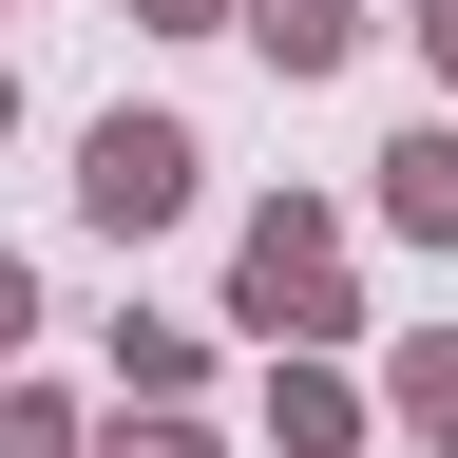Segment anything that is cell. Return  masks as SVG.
Here are the masks:
<instances>
[{
  "label": "cell",
  "mask_w": 458,
  "mask_h": 458,
  "mask_svg": "<svg viewBox=\"0 0 458 458\" xmlns=\"http://www.w3.org/2000/svg\"><path fill=\"white\" fill-rule=\"evenodd\" d=\"M77 191H96V229H153V210H191V134H172V114H114V134L77 153Z\"/></svg>",
  "instance_id": "obj_1"
},
{
  "label": "cell",
  "mask_w": 458,
  "mask_h": 458,
  "mask_svg": "<svg viewBox=\"0 0 458 458\" xmlns=\"http://www.w3.org/2000/svg\"><path fill=\"white\" fill-rule=\"evenodd\" d=\"M249 325H344V249H325L306 210H267V229H249Z\"/></svg>",
  "instance_id": "obj_2"
},
{
  "label": "cell",
  "mask_w": 458,
  "mask_h": 458,
  "mask_svg": "<svg viewBox=\"0 0 458 458\" xmlns=\"http://www.w3.org/2000/svg\"><path fill=\"white\" fill-rule=\"evenodd\" d=\"M382 210L420 229V249H458V134H401L382 153Z\"/></svg>",
  "instance_id": "obj_3"
},
{
  "label": "cell",
  "mask_w": 458,
  "mask_h": 458,
  "mask_svg": "<svg viewBox=\"0 0 458 458\" xmlns=\"http://www.w3.org/2000/svg\"><path fill=\"white\" fill-rule=\"evenodd\" d=\"M249 38L286 57V77H325V57H344V38H363V0H267V20H249Z\"/></svg>",
  "instance_id": "obj_4"
},
{
  "label": "cell",
  "mask_w": 458,
  "mask_h": 458,
  "mask_svg": "<svg viewBox=\"0 0 458 458\" xmlns=\"http://www.w3.org/2000/svg\"><path fill=\"white\" fill-rule=\"evenodd\" d=\"M401 420H420V439H458V344H420V363H401Z\"/></svg>",
  "instance_id": "obj_5"
},
{
  "label": "cell",
  "mask_w": 458,
  "mask_h": 458,
  "mask_svg": "<svg viewBox=\"0 0 458 458\" xmlns=\"http://www.w3.org/2000/svg\"><path fill=\"white\" fill-rule=\"evenodd\" d=\"M0 458H77V439H57V401H0Z\"/></svg>",
  "instance_id": "obj_6"
},
{
  "label": "cell",
  "mask_w": 458,
  "mask_h": 458,
  "mask_svg": "<svg viewBox=\"0 0 458 458\" xmlns=\"http://www.w3.org/2000/svg\"><path fill=\"white\" fill-rule=\"evenodd\" d=\"M20 325H38V286H20V249H0V363H20Z\"/></svg>",
  "instance_id": "obj_7"
},
{
  "label": "cell",
  "mask_w": 458,
  "mask_h": 458,
  "mask_svg": "<svg viewBox=\"0 0 458 458\" xmlns=\"http://www.w3.org/2000/svg\"><path fill=\"white\" fill-rule=\"evenodd\" d=\"M114 458H210V439H191V420H134V439H114Z\"/></svg>",
  "instance_id": "obj_8"
},
{
  "label": "cell",
  "mask_w": 458,
  "mask_h": 458,
  "mask_svg": "<svg viewBox=\"0 0 458 458\" xmlns=\"http://www.w3.org/2000/svg\"><path fill=\"white\" fill-rule=\"evenodd\" d=\"M420 57H439V77H458V0H420Z\"/></svg>",
  "instance_id": "obj_9"
}]
</instances>
